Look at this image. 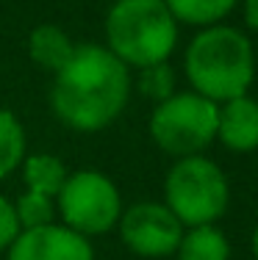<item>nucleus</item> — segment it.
Here are the masks:
<instances>
[{
    "instance_id": "423d86ee",
    "label": "nucleus",
    "mask_w": 258,
    "mask_h": 260,
    "mask_svg": "<svg viewBox=\"0 0 258 260\" xmlns=\"http://www.w3.org/2000/svg\"><path fill=\"white\" fill-rule=\"evenodd\" d=\"M56 216L70 230L95 238L114 230L122 216V197L117 183L97 169H78L67 175L56 194Z\"/></svg>"
},
{
    "instance_id": "dca6fc26",
    "label": "nucleus",
    "mask_w": 258,
    "mask_h": 260,
    "mask_svg": "<svg viewBox=\"0 0 258 260\" xmlns=\"http://www.w3.org/2000/svg\"><path fill=\"white\" fill-rule=\"evenodd\" d=\"M139 91L153 103H161L169 94H175V70L169 67V61L142 67L139 70Z\"/></svg>"
},
{
    "instance_id": "20e7f679",
    "label": "nucleus",
    "mask_w": 258,
    "mask_h": 260,
    "mask_svg": "<svg viewBox=\"0 0 258 260\" xmlns=\"http://www.w3.org/2000/svg\"><path fill=\"white\" fill-rule=\"evenodd\" d=\"M231 202V185L219 164L206 155L175 158L164 180V205L183 227L217 224Z\"/></svg>"
},
{
    "instance_id": "2eb2a0df",
    "label": "nucleus",
    "mask_w": 258,
    "mask_h": 260,
    "mask_svg": "<svg viewBox=\"0 0 258 260\" xmlns=\"http://www.w3.org/2000/svg\"><path fill=\"white\" fill-rule=\"evenodd\" d=\"M14 213L20 221V230H34V227H45L56 221V200L39 191H22L14 202Z\"/></svg>"
},
{
    "instance_id": "f3484780",
    "label": "nucleus",
    "mask_w": 258,
    "mask_h": 260,
    "mask_svg": "<svg viewBox=\"0 0 258 260\" xmlns=\"http://www.w3.org/2000/svg\"><path fill=\"white\" fill-rule=\"evenodd\" d=\"M17 235H20V221L14 213V202H9L0 194V252L9 249Z\"/></svg>"
},
{
    "instance_id": "4468645a",
    "label": "nucleus",
    "mask_w": 258,
    "mask_h": 260,
    "mask_svg": "<svg viewBox=\"0 0 258 260\" xmlns=\"http://www.w3.org/2000/svg\"><path fill=\"white\" fill-rule=\"evenodd\" d=\"M28 155L25 127L9 108H0V180L22 166Z\"/></svg>"
},
{
    "instance_id": "1a4fd4ad",
    "label": "nucleus",
    "mask_w": 258,
    "mask_h": 260,
    "mask_svg": "<svg viewBox=\"0 0 258 260\" xmlns=\"http://www.w3.org/2000/svg\"><path fill=\"white\" fill-rule=\"evenodd\" d=\"M217 141L231 152H255L258 150V100L250 94L219 103L217 114Z\"/></svg>"
},
{
    "instance_id": "ddd939ff",
    "label": "nucleus",
    "mask_w": 258,
    "mask_h": 260,
    "mask_svg": "<svg viewBox=\"0 0 258 260\" xmlns=\"http://www.w3.org/2000/svg\"><path fill=\"white\" fill-rule=\"evenodd\" d=\"M169 14L175 17L178 25H194V28H208L219 25L225 17L236 9L239 0H164Z\"/></svg>"
},
{
    "instance_id": "7ed1b4c3",
    "label": "nucleus",
    "mask_w": 258,
    "mask_h": 260,
    "mask_svg": "<svg viewBox=\"0 0 258 260\" xmlns=\"http://www.w3.org/2000/svg\"><path fill=\"white\" fill-rule=\"evenodd\" d=\"M178 22L164 0H114L106 14V47L128 70L169 61Z\"/></svg>"
},
{
    "instance_id": "9d476101",
    "label": "nucleus",
    "mask_w": 258,
    "mask_h": 260,
    "mask_svg": "<svg viewBox=\"0 0 258 260\" xmlns=\"http://www.w3.org/2000/svg\"><path fill=\"white\" fill-rule=\"evenodd\" d=\"M72 50H75V42L67 36V30H61L59 25L50 22H42L28 34V55L39 70L56 75L61 67L70 61Z\"/></svg>"
},
{
    "instance_id": "0eeeda50",
    "label": "nucleus",
    "mask_w": 258,
    "mask_h": 260,
    "mask_svg": "<svg viewBox=\"0 0 258 260\" xmlns=\"http://www.w3.org/2000/svg\"><path fill=\"white\" fill-rule=\"evenodd\" d=\"M117 227H120L122 244L139 257L175 255L181 235L186 230L164 202H136L122 210Z\"/></svg>"
},
{
    "instance_id": "39448f33",
    "label": "nucleus",
    "mask_w": 258,
    "mask_h": 260,
    "mask_svg": "<svg viewBox=\"0 0 258 260\" xmlns=\"http://www.w3.org/2000/svg\"><path fill=\"white\" fill-rule=\"evenodd\" d=\"M219 105L197 91H175L156 103L150 114V139L172 158L203 155L217 141Z\"/></svg>"
},
{
    "instance_id": "9b49d317",
    "label": "nucleus",
    "mask_w": 258,
    "mask_h": 260,
    "mask_svg": "<svg viewBox=\"0 0 258 260\" xmlns=\"http://www.w3.org/2000/svg\"><path fill=\"white\" fill-rule=\"evenodd\" d=\"M178 260H231L228 235L217 224H197L186 227L181 244L175 249Z\"/></svg>"
},
{
    "instance_id": "f8f14e48",
    "label": "nucleus",
    "mask_w": 258,
    "mask_h": 260,
    "mask_svg": "<svg viewBox=\"0 0 258 260\" xmlns=\"http://www.w3.org/2000/svg\"><path fill=\"white\" fill-rule=\"evenodd\" d=\"M22 183L28 191H39L56 200V194L61 191L70 169L64 166V160L50 155V152H36V155H25L22 160Z\"/></svg>"
},
{
    "instance_id": "a211bd4d",
    "label": "nucleus",
    "mask_w": 258,
    "mask_h": 260,
    "mask_svg": "<svg viewBox=\"0 0 258 260\" xmlns=\"http://www.w3.org/2000/svg\"><path fill=\"white\" fill-rule=\"evenodd\" d=\"M244 9V25L258 34V0H242Z\"/></svg>"
},
{
    "instance_id": "f257e3e1",
    "label": "nucleus",
    "mask_w": 258,
    "mask_h": 260,
    "mask_svg": "<svg viewBox=\"0 0 258 260\" xmlns=\"http://www.w3.org/2000/svg\"><path fill=\"white\" fill-rule=\"evenodd\" d=\"M131 97V70L106 45H75L70 61L53 75L50 108L61 125L97 133L120 119Z\"/></svg>"
},
{
    "instance_id": "f03ea898",
    "label": "nucleus",
    "mask_w": 258,
    "mask_h": 260,
    "mask_svg": "<svg viewBox=\"0 0 258 260\" xmlns=\"http://www.w3.org/2000/svg\"><path fill=\"white\" fill-rule=\"evenodd\" d=\"M183 70L192 91L211 103H228L250 91L255 80L253 42L239 28L225 22L200 28L183 55Z\"/></svg>"
},
{
    "instance_id": "6ab92c4d",
    "label": "nucleus",
    "mask_w": 258,
    "mask_h": 260,
    "mask_svg": "<svg viewBox=\"0 0 258 260\" xmlns=\"http://www.w3.org/2000/svg\"><path fill=\"white\" fill-rule=\"evenodd\" d=\"M253 255H255V260H258V227L253 230Z\"/></svg>"
},
{
    "instance_id": "6e6552de",
    "label": "nucleus",
    "mask_w": 258,
    "mask_h": 260,
    "mask_svg": "<svg viewBox=\"0 0 258 260\" xmlns=\"http://www.w3.org/2000/svg\"><path fill=\"white\" fill-rule=\"evenodd\" d=\"M6 260H95V246L92 238L61 221H50L45 227L20 230L6 249Z\"/></svg>"
}]
</instances>
